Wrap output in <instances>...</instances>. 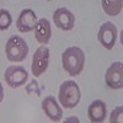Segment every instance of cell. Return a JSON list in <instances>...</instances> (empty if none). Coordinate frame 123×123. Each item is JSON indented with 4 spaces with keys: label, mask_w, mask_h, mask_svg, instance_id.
<instances>
[{
    "label": "cell",
    "mask_w": 123,
    "mask_h": 123,
    "mask_svg": "<svg viewBox=\"0 0 123 123\" xmlns=\"http://www.w3.org/2000/svg\"><path fill=\"white\" fill-rule=\"evenodd\" d=\"M110 123H123V106H117L111 111L110 117H108Z\"/></svg>",
    "instance_id": "cell-15"
},
{
    "label": "cell",
    "mask_w": 123,
    "mask_h": 123,
    "mask_svg": "<svg viewBox=\"0 0 123 123\" xmlns=\"http://www.w3.org/2000/svg\"><path fill=\"white\" fill-rule=\"evenodd\" d=\"M59 105L67 110L75 108L81 100V90L79 84L74 80H65L59 86L58 92Z\"/></svg>",
    "instance_id": "cell-2"
},
{
    "label": "cell",
    "mask_w": 123,
    "mask_h": 123,
    "mask_svg": "<svg viewBox=\"0 0 123 123\" xmlns=\"http://www.w3.org/2000/svg\"><path fill=\"white\" fill-rule=\"evenodd\" d=\"M105 84L111 90H121L123 87V65L121 62H113L106 69Z\"/></svg>",
    "instance_id": "cell-7"
},
{
    "label": "cell",
    "mask_w": 123,
    "mask_h": 123,
    "mask_svg": "<svg viewBox=\"0 0 123 123\" xmlns=\"http://www.w3.org/2000/svg\"><path fill=\"white\" fill-rule=\"evenodd\" d=\"M3 100H4V86L0 83V104L3 102Z\"/></svg>",
    "instance_id": "cell-18"
},
{
    "label": "cell",
    "mask_w": 123,
    "mask_h": 123,
    "mask_svg": "<svg viewBox=\"0 0 123 123\" xmlns=\"http://www.w3.org/2000/svg\"><path fill=\"white\" fill-rule=\"evenodd\" d=\"M44 115L52 121V122H59L63 117V110L62 106L59 105V102L57 101V98L54 96H46L42 100L41 104Z\"/></svg>",
    "instance_id": "cell-10"
},
{
    "label": "cell",
    "mask_w": 123,
    "mask_h": 123,
    "mask_svg": "<svg viewBox=\"0 0 123 123\" xmlns=\"http://www.w3.org/2000/svg\"><path fill=\"white\" fill-rule=\"evenodd\" d=\"M63 123H81V122H80L79 117H76V116H70V117L65 118V119L63 121Z\"/></svg>",
    "instance_id": "cell-17"
},
{
    "label": "cell",
    "mask_w": 123,
    "mask_h": 123,
    "mask_svg": "<svg viewBox=\"0 0 123 123\" xmlns=\"http://www.w3.org/2000/svg\"><path fill=\"white\" fill-rule=\"evenodd\" d=\"M30 47L27 42L21 36H11L5 44V55L6 59L11 63H21L27 58Z\"/></svg>",
    "instance_id": "cell-3"
},
{
    "label": "cell",
    "mask_w": 123,
    "mask_h": 123,
    "mask_svg": "<svg viewBox=\"0 0 123 123\" xmlns=\"http://www.w3.org/2000/svg\"><path fill=\"white\" fill-rule=\"evenodd\" d=\"M4 79L9 87L18 89L27 84L28 71L21 65H10L6 68L4 73Z\"/></svg>",
    "instance_id": "cell-6"
},
{
    "label": "cell",
    "mask_w": 123,
    "mask_h": 123,
    "mask_svg": "<svg viewBox=\"0 0 123 123\" xmlns=\"http://www.w3.org/2000/svg\"><path fill=\"white\" fill-rule=\"evenodd\" d=\"M50 62V50L47 46H41L36 49L32 57V64H31V73L35 78L41 76L49 67Z\"/></svg>",
    "instance_id": "cell-5"
},
{
    "label": "cell",
    "mask_w": 123,
    "mask_h": 123,
    "mask_svg": "<svg viewBox=\"0 0 123 123\" xmlns=\"http://www.w3.org/2000/svg\"><path fill=\"white\" fill-rule=\"evenodd\" d=\"M117 38H118V28L113 22L106 21L100 26L97 32V41L105 49L107 50L113 49V47L117 43Z\"/></svg>",
    "instance_id": "cell-4"
},
{
    "label": "cell",
    "mask_w": 123,
    "mask_h": 123,
    "mask_svg": "<svg viewBox=\"0 0 123 123\" xmlns=\"http://www.w3.org/2000/svg\"><path fill=\"white\" fill-rule=\"evenodd\" d=\"M38 21L37 15L32 9H24L16 20V28L21 33L32 32Z\"/></svg>",
    "instance_id": "cell-9"
},
{
    "label": "cell",
    "mask_w": 123,
    "mask_h": 123,
    "mask_svg": "<svg viewBox=\"0 0 123 123\" xmlns=\"http://www.w3.org/2000/svg\"><path fill=\"white\" fill-rule=\"evenodd\" d=\"M87 117L91 123H104L107 118V106L105 101L94 100L87 107Z\"/></svg>",
    "instance_id": "cell-11"
},
{
    "label": "cell",
    "mask_w": 123,
    "mask_h": 123,
    "mask_svg": "<svg viewBox=\"0 0 123 123\" xmlns=\"http://www.w3.org/2000/svg\"><path fill=\"white\" fill-rule=\"evenodd\" d=\"M26 92L30 95V94H36V96H39L41 95V89L38 86V83L37 80L33 79L30 81V84L26 85Z\"/></svg>",
    "instance_id": "cell-16"
},
{
    "label": "cell",
    "mask_w": 123,
    "mask_h": 123,
    "mask_svg": "<svg viewBox=\"0 0 123 123\" xmlns=\"http://www.w3.org/2000/svg\"><path fill=\"white\" fill-rule=\"evenodd\" d=\"M53 22L62 31H71L75 26V15L67 7H59L53 12Z\"/></svg>",
    "instance_id": "cell-8"
},
{
    "label": "cell",
    "mask_w": 123,
    "mask_h": 123,
    "mask_svg": "<svg viewBox=\"0 0 123 123\" xmlns=\"http://www.w3.org/2000/svg\"><path fill=\"white\" fill-rule=\"evenodd\" d=\"M101 6L104 9L105 14L110 16H117L122 12L123 1L122 0H102Z\"/></svg>",
    "instance_id": "cell-13"
},
{
    "label": "cell",
    "mask_w": 123,
    "mask_h": 123,
    "mask_svg": "<svg viewBox=\"0 0 123 123\" xmlns=\"http://www.w3.org/2000/svg\"><path fill=\"white\" fill-rule=\"evenodd\" d=\"M86 57L84 50L78 46L68 47L62 53V65L70 76H78L85 68Z\"/></svg>",
    "instance_id": "cell-1"
},
{
    "label": "cell",
    "mask_w": 123,
    "mask_h": 123,
    "mask_svg": "<svg viewBox=\"0 0 123 123\" xmlns=\"http://www.w3.org/2000/svg\"><path fill=\"white\" fill-rule=\"evenodd\" d=\"M12 24V16L9 10L0 9V31H6Z\"/></svg>",
    "instance_id": "cell-14"
},
{
    "label": "cell",
    "mask_w": 123,
    "mask_h": 123,
    "mask_svg": "<svg viewBox=\"0 0 123 123\" xmlns=\"http://www.w3.org/2000/svg\"><path fill=\"white\" fill-rule=\"evenodd\" d=\"M33 31H35V38L39 44L46 46L49 43L50 37H52V25L47 18L44 17L39 18Z\"/></svg>",
    "instance_id": "cell-12"
}]
</instances>
